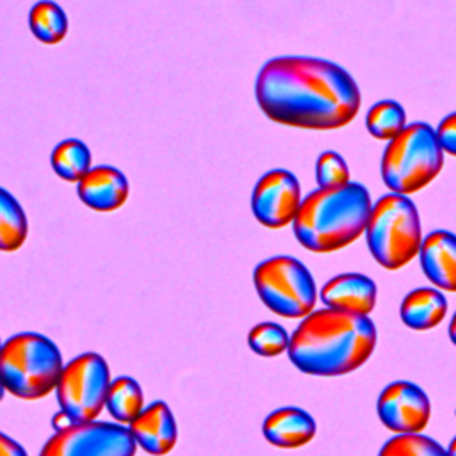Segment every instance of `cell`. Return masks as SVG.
I'll list each match as a JSON object with an SVG mask.
<instances>
[{
    "label": "cell",
    "instance_id": "cell-1",
    "mask_svg": "<svg viewBox=\"0 0 456 456\" xmlns=\"http://www.w3.org/2000/svg\"><path fill=\"white\" fill-rule=\"evenodd\" d=\"M255 96L271 121L305 130L342 128L362 103L358 84L347 69L306 55L267 61L258 71Z\"/></svg>",
    "mask_w": 456,
    "mask_h": 456
},
{
    "label": "cell",
    "instance_id": "cell-25",
    "mask_svg": "<svg viewBox=\"0 0 456 456\" xmlns=\"http://www.w3.org/2000/svg\"><path fill=\"white\" fill-rule=\"evenodd\" d=\"M315 180L319 187H338L349 183V167L340 153L322 151L315 160Z\"/></svg>",
    "mask_w": 456,
    "mask_h": 456
},
{
    "label": "cell",
    "instance_id": "cell-18",
    "mask_svg": "<svg viewBox=\"0 0 456 456\" xmlns=\"http://www.w3.org/2000/svg\"><path fill=\"white\" fill-rule=\"evenodd\" d=\"M28 27L43 45H57L68 34V16L53 0H39L28 11Z\"/></svg>",
    "mask_w": 456,
    "mask_h": 456
},
{
    "label": "cell",
    "instance_id": "cell-12",
    "mask_svg": "<svg viewBox=\"0 0 456 456\" xmlns=\"http://www.w3.org/2000/svg\"><path fill=\"white\" fill-rule=\"evenodd\" d=\"M128 429L137 445L151 456H164L176 445V420L171 408L164 401L148 404L128 424Z\"/></svg>",
    "mask_w": 456,
    "mask_h": 456
},
{
    "label": "cell",
    "instance_id": "cell-14",
    "mask_svg": "<svg viewBox=\"0 0 456 456\" xmlns=\"http://www.w3.org/2000/svg\"><path fill=\"white\" fill-rule=\"evenodd\" d=\"M378 289L374 280L362 273H342L328 280L321 289L326 308L369 315L376 306Z\"/></svg>",
    "mask_w": 456,
    "mask_h": 456
},
{
    "label": "cell",
    "instance_id": "cell-3",
    "mask_svg": "<svg viewBox=\"0 0 456 456\" xmlns=\"http://www.w3.org/2000/svg\"><path fill=\"white\" fill-rule=\"evenodd\" d=\"M372 205L369 191L358 182L319 187L303 198L292 223L294 235L314 253L342 249L365 232Z\"/></svg>",
    "mask_w": 456,
    "mask_h": 456
},
{
    "label": "cell",
    "instance_id": "cell-22",
    "mask_svg": "<svg viewBox=\"0 0 456 456\" xmlns=\"http://www.w3.org/2000/svg\"><path fill=\"white\" fill-rule=\"evenodd\" d=\"M365 126L372 137L392 141L406 126V112L395 100H379L369 109Z\"/></svg>",
    "mask_w": 456,
    "mask_h": 456
},
{
    "label": "cell",
    "instance_id": "cell-20",
    "mask_svg": "<svg viewBox=\"0 0 456 456\" xmlns=\"http://www.w3.org/2000/svg\"><path fill=\"white\" fill-rule=\"evenodd\" d=\"M105 408L119 424H130L144 410V394L141 385L130 376L112 379Z\"/></svg>",
    "mask_w": 456,
    "mask_h": 456
},
{
    "label": "cell",
    "instance_id": "cell-9",
    "mask_svg": "<svg viewBox=\"0 0 456 456\" xmlns=\"http://www.w3.org/2000/svg\"><path fill=\"white\" fill-rule=\"evenodd\" d=\"M137 442L128 428L114 422H80L55 431L39 456H135Z\"/></svg>",
    "mask_w": 456,
    "mask_h": 456
},
{
    "label": "cell",
    "instance_id": "cell-30",
    "mask_svg": "<svg viewBox=\"0 0 456 456\" xmlns=\"http://www.w3.org/2000/svg\"><path fill=\"white\" fill-rule=\"evenodd\" d=\"M447 452H449V456H456V436H454V438L449 442Z\"/></svg>",
    "mask_w": 456,
    "mask_h": 456
},
{
    "label": "cell",
    "instance_id": "cell-2",
    "mask_svg": "<svg viewBox=\"0 0 456 456\" xmlns=\"http://www.w3.org/2000/svg\"><path fill=\"white\" fill-rule=\"evenodd\" d=\"M376 342L378 331L369 315L321 308L303 317L287 354L305 374L342 376L360 369Z\"/></svg>",
    "mask_w": 456,
    "mask_h": 456
},
{
    "label": "cell",
    "instance_id": "cell-24",
    "mask_svg": "<svg viewBox=\"0 0 456 456\" xmlns=\"http://www.w3.org/2000/svg\"><path fill=\"white\" fill-rule=\"evenodd\" d=\"M248 346L258 356L273 358L289 351L290 335L278 322H260L249 330Z\"/></svg>",
    "mask_w": 456,
    "mask_h": 456
},
{
    "label": "cell",
    "instance_id": "cell-28",
    "mask_svg": "<svg viewBox=\"0 0 456 456\" xmlns=\"http://www.w3.org/2000/svg\"><path fill=\"white\" fill-rule=\"evenodd\" d=\"M75 422H73V419L68 415V413H64L62 410L59 411V413H55L53 415V419H52V426H53V429L55 431H62V429H68V428H71Z\"/></svg>",
    "mask_w": 456,
    "mask_h": 456
},
{
    "label": "cell",
    "instance_id": "cell-27",
    "mask_svg": "<svg viewBox=\"0 0 456 456\" xmlns=\"http://www.w3.org/2000/svg\"><path fill=\"white\" fill-rule=\"evenodd\" d=\"M0 456H27V451L14 438L0 435Z\"/></svg>",
    "mask_w": 456,
    "mask_h": 456
},
{
    "label": "cell",
    "instance_id": "cell-29",
    "mask_svg": "<svg viewBox=\"0 0 456 456\" xmlns=\"http://www.w3.org/2000/svg\"><path fill=\"white\" fill-rule=\"evenodd\" d=\"M447 333H449L451 342L456 346V312H454V314H452V317H451V322H449V330H447Z\"/></svg>",
    "mask_w": 456,
    "mask_h": 456
},
{
    "label": "cell",
    "instance_id": "cell-23",
    "mask_svg": "<svg viewBox=\"0 0 456 456\" xmlns=\"http://www.w3.org/2000/svg\"><path fill=\"white\" fill-rule=\"evenodd\" d=\"M378 456H449V452L436 440L422 433H408L387 440Z\"/></svg>",
    "mask_w": 456,
    "mask_h": 456
},
{
    "label": "cell",
    "instance_id": "cell-17",
    "mask_svg": "<svg viewBox=\"0 0 456 456\" xmlns=\"http://www.w3.org/2000/svg\"><path fill=\"white\" fill-rule=\"evenodd\" d=\"M447 314V299L435 287H419L410 290L399 306L403 324L415 331H428L438 326Z\"/></svg>",
    "mask_w": 456,
    "mask_h": 456
},
{
    "label": "cell",
    "instance_id": "cell-6",
    "mask_svg": "<svg viewBox=\"0 0 456 456\" xmlns=\"http://www.w3.org/2000/svg\"><path fill=\"white\" fill-rule=\"evenodd\" d=\"M367 248L374 260L395 271L419 256L422 248V228L415 203L397 192L381 196L370 210L365 228Z\"/></svg>",
    "mask_w": 456,
    "mask_h": 456
},
{
    "label": "cell",
    "instance_id": "cell-16",
    "mask_svg": "<svg viewBox=\"0 0 456 456\" xmlns=\"http://www.w3.org/2000/svg\"><path fill=\"white\" fill-rule=\"evenodd\" d=\"M315 419L297 406L278 408L271 411L262 424L265 440L280 449L303 447L315 436Z\"/></svg>",
    "mask_w": 456,
    "mask_h": 456
},
{
    "label": "cell",
    "instance_id": "cell-7",
    "mask_svg": "<svg viewBox=\"0 0 456 456\" xmlns=\"http://www.w3.org/2000/svg\"><path fill=\"white\" fill-rule=\"evenodd\" d=\"M253 283L262 303L276 315L299 319L314 312L315 280L294 256L276 255L260 262L253 271Z\"/></svg>",
    "mask_w": 456,
    "mask_h": 456
},
{
    "label": "cell",
    "instance_id": "cell-19",
    "mask_svg": "<svg viewBox=\"0 0 456 456\" xmlns=\"http://www.w3.org/2000/svg\"><path fill=\"white\" fill-rule=\"evenodd\" d=\"M50 162L59 178L78 183L91 171V151L86 142L69 137L52 150Z\"/></svg>",
    "mask_w": 456,
    "mask_h": 456
},
{
    "label": "cell",
    "instance_id": "cell-21",
    "mask_svg": "<svg viewBox=\"0 0 456 456\" xmlns=\"http://www.w3.org/2000/svg\"><path fill=\"white\" fill-rule=\"evenodd\" d=\"M28 233L27 216L18 200L7 191H0V249L16 251Z\"/></svg>",
    "mask_w": 456,
    "mask_h": 456
},
{
    "label": "cell",
    "instance_id": "cell-4",
    "mask_svg": "<svg viewBox=\"0 0 456 456\" xmlns=\"http://www.w3.org/2000/svg\"><path fill=\"white\" fill-rule=\"evenodd\" d=\"M64 370L55 342L34 331L9 337L0 351V378L4 388L25 401H36L57 388Z\"/></svg>",
    "mask_w": 456,
    "mask_h": 456
},
{
    "label": "cell",
    "instance_id": "cell-15",
    "mask_svg": "<svg viewBox=\"0 0 456 456\" xmlns=\"http://www.w3.org/2000/svg\"><path fill=\"white\" fill-rule=\"evenodd\" d=\"M419 260L424 276L436 289L456 292V233L447 230L428 233Z\"/></svg>",
    "mask_w": 456,
    "mask_h": 456
},
{
    "label": "cell",
    "instance_id": "cell-5",
    "mask_svg": "<svg viewBox=\"0 0 456 456\" xmlns=\"http://www.w3.org/2000/svg\"><path fill=\"white\" fill-rule=\"evenodd\" d=\"M444 166V150L436 130L415 121L388 141L381 157V178L390 192L413 194L429 185Z\"/></svg>",
    "mask_w": 456,
    "mask_h": 456
},
{
    "label": "cell",
    "instance_id": "cell-10",
    "mask_svg": "<svg viewBox=\"0 0 456 456\" xmlns=\"http://www.w3.org/2000/svg\"><path fill=\"white\" fill-rule=\"evenodd\" d=\"M301 203L299 180L287 169L267 171L258 178L251 192L255 219L273 230L294 223Z\"/></svg>",
    "mask_w": 456,
    "mask_h": 456
},
{
    "label": "cell",
    "instance_id": "cell-8",
    "mask_svg": "<svg viewBox=\"0 0 456 456\" xmlns=\"http://www.w3.org/2000/svg\"><path fill=\"white\" fill-rule=\"evenodd\" d=\"M110 370L98 353H82L64 365L57 385L59 408L75 424L93 422L107 404Z\"/></svg>",
    "mask_w": 456,
    "mask_h": 456
},
{
    "label": "cell",
    "instance_id": "cell-11",
    "mask_svg": "<svg viewBox=\"0 0 456 456\" xmlns=\"http://www.w3.org/2000/svg\"><path fill=\"white\" fill-rule=\"evenodd\" d=\"M376 411L381 424L395 435L420 433L429 422L431 403L419 385L399 379L379 392Z\"/></svg>",
    "mask_w": 456,
    "mask_h": 456
},
{
    "label": "cell",
    "instance_id": "cell-26",
    "mask_svg": "<svg viewBox=\"0 0 456 456\" xmlns=\"http://www.w3.org/2000/svg\"><path fill=\"white\" fill-rule=\"evenodd\" d=\"M435 130L444 153L456 157V112L447 114Z\"/></svg>",
    "mask_w": 456,
    "mask_h": 456
},
{
    "label": "cell",
    "instance_id": "cell-13",
    "mask_svg": "<svg viewBox=\"0 0 456 456\" xmlns=\"http://www.w3.org/2000/svg\"><path fill=\"white\" fill-rule=\"evenodd\" d=\"M80 201L96 212H114L130 194L128 178L114 166H96L77 183Z\"/></svg>",
    "mask_w": 456,
    "mask_h": 456
}]
</instances>
